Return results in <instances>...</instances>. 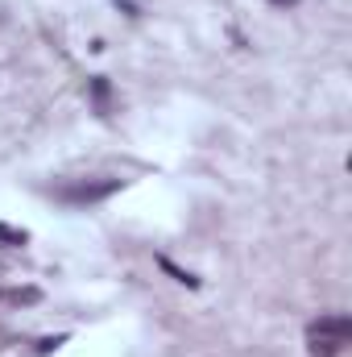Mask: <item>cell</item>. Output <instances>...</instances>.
<instances>
[{
  "label": "cell",
  "mask_w": 352,
  "mask_h": 357,
  "mask_svg": "<svg viewBox=\"0 0 352 357\" xmlns=\"http://www.w3.org/2000/svg\"><path fill=\"white\" fill-rule=\"evenodd\" d=\"M120 191V178H83V183H67V187H54V199L63 204H75V208H88V204H99L108 195Z\"/></svg>",
  "instance_id": "1"
},
{
  "label": "cell",
  "mask_w": 352,
  "mask_h": 357,
  "mask_svg": "<svg viewBox=\"0 0 352 357\" xmlns=\"http://www.w3.org/2000/svg\"><path fill=\"white\" fill-rule=\"evenodd\" d=\"M307 333H319V337H336V341H352V320L349 316H319L315 324H307Z\"/></svg>",
  "instance_id": "2"
},
{
  "label": "cell",
  "mask_w": 352,
  "mask_h": 357,
  "mask_svg": "<svg viewBox=\"0 0 352 357\" xmlns=\"http://www.w3.org/2000/svg\"><path fill=\"white\" fill-rule=\"evenodd\" d=\"M349 349L344 341H336V337H319V333H307V354L311 357H340Z\"/></svg>",
  "instance_id": "3"
},
{
  "label": "cell",
  "mask_w": 352,
  "mask_h": 357,
  "mask_svg": "<svg viewBox=\"0 0 352 357\" xmlns=\"http://www.w3.org/2000/svg\"><path fill=\"white\" fill-rule=\"evenodd\" d=\"M0 303L29 307V303H42V291H38V287H13V291H0Z\"/></svg>",
  "instance_id": "4"
},
{
  "label": "cell",
  "mask_w": 352,
  "mask_h": 357,
  "mask_svg": "<svg viewBox=\"0 0 352 357\" xmlns=\"http://www.w3.org/2000/svg\"><path fill=\"white\" fill-rule=\"evenodd\" d=\"M88 91H91V100H95V108H99V112L108 116V104H112V84H108L104 75H91Z\"/></svg>",
  "instance_id": "5"
},
{
  "label": "cell",
  "mask_w": 352,
  "mask_h": 357,
  "mask_svg": "<svg viewBox=\"0 0 352 357\" xmlns=\"http://www.w3.org/2000/svg\"><path fill=\"white\" fill-rule=\"evenodd\" d=\"M158 266L166 270V274H170V278H175V282H182V287H191V291H195V287H199V278H195V274H191V270L175 266V262H170V258H158Z\"/></svg>",
  "instance_id": "6"
},
{
  "label": "cell",
  "mask_w": 352,
  "mask_h": 357,
  "mask_svg": "<svg viewBox=\"0 0 352 357\" xmlns=\"http://www.w3.org/2000/svg\"><path fill=\"white\" fill-rule=\"evenodd\" d=\"M25 241H29V233H25V229L0 225V245H4V250H17V245H25Z\"/></svg>",
  "instance_id": "7"
},
{
  "label": "cell",
  "mask_w": 352,
  "mask_h": 357,
  "mask_svg": "<svg viewBox=\"0 0 352 357\" xmlns=\"http://www.w3.org/2000/svg\"><path fill=\"white\" fill-rule=\"evenodd\" d=\"M58 345H67V337H42V341H38V357H50Z\"/></svg>",
  "instance_id": "8"
},
{
  "label": "cell",
  "mask_w": 352,
  "mask_h": 357,
  "mask_svg": "<svg viewBox=\"0 0 352 357\" xmlns=\"http://www.w3.org/2000/svg\"><path fill=\"white\" fill-rule=\"evenodd\" d=\"M116 8H120L125 17H137V4H133V0H116Z\"/></svg>",
  "instance_id": "9"
},
{
  "label": "cell",
  "mask_w": 352,
  "mask_h": 357,
  "mask_svg": "<svg viewBox=\"0 0 352 357\" xmlns=\"http://www.w3.org/2000/svg\"><path fill=\"white\" fill-rule=\"evenodd\" d=\"M269 4H273V8H294L298 0H269Z\"/></svg>",
  "instance_id": "10"
}]
</instances>
